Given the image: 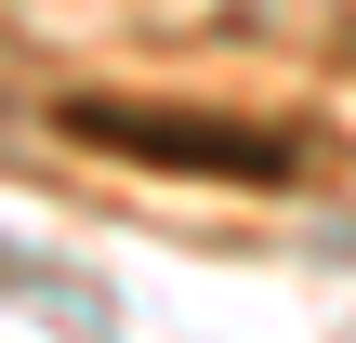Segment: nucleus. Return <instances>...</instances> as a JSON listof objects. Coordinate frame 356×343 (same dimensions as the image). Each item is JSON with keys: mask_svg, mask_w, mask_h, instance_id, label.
I'll return each instance as SVG.
<instances>
[{"mask_svg": "<svg viewBox=\"0 0 356 343\" xmlns=\"http://www.w3.org/2000/svg\"><path fill=\"white\" fill-rule=\"evenodd\" d=\"M79 145H119V159H159V172H238V185H277L291 145H251V132H172L159 106H66Z\"/></svg>", "mask_w": 356, "mask_h": 343, "instance_id": "1", "label": "nucleus"}]
</instances>
